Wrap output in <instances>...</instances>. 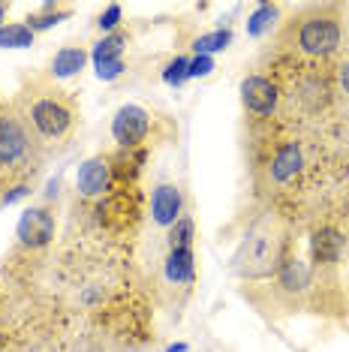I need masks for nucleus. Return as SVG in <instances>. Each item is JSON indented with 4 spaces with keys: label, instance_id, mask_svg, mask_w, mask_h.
<instances>
[{
    "label": "nucleus",
    "instance_id": "nucleus-30",
    "mask_svg": "<svg viewBox=\"0 0 349 352\" xmlns=\"http://www.w3.org/2000/svg\"><path fill=\"white\" fill-rule=\"evenodd\" d=\"M166 352H190V349L184 346V343H178V346H169V349H166Z\"/></svg>",
    "mask_w": 349,
    "mask_h": 352
},
{
    "label": "nucleus",
    "instance_id": "nucleus-25",
    "mask_svg": "<svg viewBox=\"0 0 349 352\" xmlns=\"http://www.w3.org/2000/svg\"><path fill=\"white\" fill-rule=\"evenodd\" d=\"M97 78L100 82H115V78H121L124 76V69H126V63L124 58H117V60H106V63H97Z\"/></svg>",
    "mask_w": 349,
    "mask_h": 352
},
{
    "label": "nucleus",
    "instance_id": "nucleus-24",
    "mask_svg": "<svg viewBox=\"0 0 349 352\" xmlns=\"http://www.w3.org/2000/svg\"><path fill=\"white\" fill-rule=\"evenodd\" d=\"M121 21H124V10H121L117 3H109L106 10H102V12L97 15V28L102 30V34H115Z\"/></svg>",
    "mask_w": 349,
    "mask_h": 352
},
{
    "label": "nucleus",
    "instance_id": "nucleus-31",
    "mask_svg": "<svg viewBox=\"0 0 349 352\" xmlns=\"http://www.w3.org/2000/svg\"><path fill=\"white\" fill-rule=\"evenodd\" d=\"M346 250H349V232H346Z\"/></svg>",
    "mask_w": 349,
    "mask_h": 352
},
{
    "label": "nucleus",
    "instance_id": "nucleus-21",
    "mask_svg": "<svg viewBox=\"0 0 349 352\" xmlns=\"http://www.w3.org/2000/svg\"><path fill=\"white\" fill-rule=\"evenodd\" d=\"M36 34L30 30L25 21L21 25H3L0 28V49H30Z\"/></svg>",
    "mask_w": 349,
    "mask_h": 352
},
{
    "label": "nucleus",
    "instance_id": "nucleus-19",
    "mask_svg": "<svg viewBox=\"0 0 349 352\" xmlns=\"http://www.w3.org/2000/svg\"><path fill=\"white\" fill-rule=\"evenodd\" d=\"M126 39H130V34H126V30H115V34H106V36H102L100 43L93 45V52H91L93 67H97V63H106V60H117V58H121Z\"/></svg>",
    "mask_w": 349,
    "mask_h": 352
},
{
    "label": "nucleus",
    "instance_id": "nucleus-20",
    "mask_svg": "<svg viewBox=\"0 0 349 352\" xmlns=\"http://www.w3.org/2000/svg\"><path fill=\"white\" fill-rule=\"evenodd\" d=\"M229 45H232V30L229 28H217V30H211V34H202L193 39L196 54H208V58L214 52H226Z\"/></svg>",
    "mask_w": 349,
    "mask_h": 352
},
{
    "label": "nucleus",
    "instance_id": "nucleus-10",
    "mask_svg": "<svg viewBox=\"0 0 349 352\" xmlns=\"http://www.w3.org/2000/svg\"><path fill=\"white\" fill-rule=\"evenodd\" d=\"M54 232H58L54 211L49 205H34V208H25V214L19 217L15 238L27 250H43V247H49L54 241Z\"/></svg>",
    "mask_w": 349,
    "mask_h": 352
},
{
    "label": "nucleus",
    "instance_id": "nucleus-6",
    "mask_svg": "<svg viewBox=\"0 0 349 352\" xmlns=\"http://www.w3.org/2000/svg\"><path fill=\"white\" fill-rule=\"evenodd\" d=\"M304 166H307V157H304L301 142L283 139L280 145L268 154L265 166L259 169V190L268 196L283 193V190L292 187V184L304 175Z\"/></svg>",
    "mask_w": 349,
    "mask_h": 352
},
{
    "label": "nucleus",
    "instance_id": "nucleus-23",
    "mask_svg": "<svg viewBox=\"0 0 349 352\" xmlns=\"http://www.w3.org/2000/svg\"><path fill=\"white\" fill-rule=\"evenodd\" d=\"M190 78V58H184V54H178L174 60L166 63L163 69V82L172 85V87H181Z\"/></svg>",
    "mask_w": 349,
    "mask_h": 352
},
{
    "label": "nucleus",
    "instance_id": "nucleus-18",
    "mask_svg": "<svg viewBox=\"0 0 349 352\" xmlns=\"http://www.w3.org/2000/svg\"><path fill=\"white\" fill-rule=\"evenodd\" d=\"M277 21H280V6L277 3H259L256 10H253V15L247 19V34L259 39V36L271 34V30L277 28Z\"/></svg>",
    "mask_w": 349,
    "mask_h": 352
},
{
    "label": "nucleus",
    "instance_id": "nucleus-2",
    "mask_svg": "<svg viewBox=\"0 0 349 352\" xmlns=\"http://www.w3.org/2000/svg\"><path fill=\"white\" fill-rule=\"evenodd\" d=\"M344 10L337 3H311L283 21L277 45L307 63H328L344 49Z\"/></svg>",
    "mask_w": 349,
    "mask_h": 352
},
{
    "label": "nucleus",
    "instance_id": "nucleus-8",
    "mask_svg": "<svg viewBox=\"0 0 349 352\" xmlns=\"http://www.w3.org/2000/svg\"><path fill=\"white\" fill-rule=\"evenodd\" d=\"M150 130H154V115L142 106H121L112 118V139L121 151L145 148Z\"/></svg>",
    "mask_w": 349,
    "mask_h": 352
},
{
    "label": "nucleus",
    "instance_id": "nucleus-5",
    "mask_svg": "<svg viewBox=\"0 0 349 352\" xmlns=\"http://www.w3.org/2000/svg\"><path fill=\"white\" fill-rule=\"evenodd\" d=\"M313 292H316L313 268L292 253L289 259L283 262V268L271 277V283L262 286V289H244V298L256 310H262V314L280 319V316L298 314V310L313 298Z\"/></svg>",
    "mask_w": 349,
    "mask_h": 352
},
{
    "label": "nucleus",
    "instance_id": "nucleus-29",
    "mask_svg": "<svg viewBox=\"0 0 349 352\" xmlns=\"http://www.w3.org/2000/svg\"><path fill=\"white\" fill-rule=\"evenodd\" d=\"M6 12H10V3H0V28H3V21H6Z\"/></svg>",
    "mask_w": 349,
    "mask_h": 352
},
{
    "label": "nucleus",
    "instance_id": "nucleus-15",
    "mask_svg": "<svg viewBox=\"0 0 349 352\" xmlns=\"http://www.w3.org/2000/svg\"><path fill=\"white\" fill-rule=\"evenodd\" d=\"M112 160V175H115V187H136L142 166L148 160V148H136V151H117L109 154Z\"/></svg>",
    "mask_w": 349,
    "mask_h": 352
},
{
    "label": "nucleus",
    "instance_id": "nucleus-26",
    "mask_svg": "<svg viewBox=\"0 0 349 352\" xmlns=\"http://www.w3.org/2000/svg\"><path fill=\"white\" fill-rule=\"evenodd\" d=\"M331 73H335V87L337 94H344V97H349V54H344L335 67H331Z\"/></svg>",
    "mask_w": 349,
    "mask_h": 352
},
{
    "label": "nucleus",
    "instance_id": "nucleus-12",
    "mask_svg": "<svg viewBox=\"0 0 349 352\" xmlns=\"http://www.w3.org/2000/svg\"><path fill=\"white\" fill-rule=\"evenodd\" d=\"M112 190H115V175H112V160H109V154H97L78 166L76 193L82 199H106Z\"/></svg>",
    "mask_w": 349,
    "mask_h": 352
},
{
    "label": "nucleus",
    "instance_id": "nucleus-1",
    "mask_svg": "<svg viewBox=\"0 0 349 352\" xmlns=\"http://www.w3.org/2000/svg\"><path fill=\"white\" fill-rule=\"evenodd\" d=\"M12 109L45 157L58 154L73 142L78 126V106L73 94L63 91L52 76H27L12 97Z\"/></svg>",
    "mask_w": 349,
    "mask_h": 352
},
{
    "label": "nucleus",
    "instance_id": "nucleus-13",
    "mask_svg": "<svg viewBox=\"0 0 349 352\" xmlns=\"http://www.w3.org/2000/svg\"><path fill=\"white\" fill-rule=\"evenodd\" d=\"M150 217L160 229H172L184 217V193H181L178 184H157L154 193H150Z\"/></svg>",
    "mask_w": 349,
    "mask_h": 352
},
{
    "label": "nucleus",
    "instance_id": "nucleus-7",
    "mask_svg": "<svg viewBox=\"0 0 349 352\" xmlns=\"http://www.w3.org/2000/svg\"><path fill=\"white\" fill-rule=\"evenodd\" d=\"M335 73L325 63H304L298 67L295 78H292V102H298L301 111L307 115H322L325 109L335 102Z\"/></svg>",
    "mask_w": 349,
    "mask_h": 352
},
{
    "label": "nucleus",
    "instance_id": "nucleus-4",
    "mask_svg": "<svg viewBox=\"0 0 349 352\" xmlns=\"http://www.w3.org/2000/svg\"><path fill=\"white\" fill-rule=\"evenodd\" d=\"M43 163V148L15 115L12 102H0V187L12 190L19 184H30Z\"/></svg>",
    "mask_w": 349,
    "mask_h": 352
},
{
    "label": "nucleus",
    "instance_id": "nucleus-16",
    "mask_svg": "<svg viewBox=\"0 0 349 352\" xmlns=\"http://www.w3.org/2000/svg\"><path fill=\"white\" fill-rule=\"evenodd\" d=\"M87 60V52L82 45H63L60 52H54V58L49 63V76L52 78H69V76H78L82 73Z\"/></svg>",
    "mask_w": 349,
    "mask_h": 352
},
{
    "label": "nucleus",
    "instance_id": "nucleus-14",
    "mask_svg": "<svg viewBox=\"0 0 349 352\" xmlns=\"http://www.w3.org/2000/svg\"><path fill=\"white\" fill-rule=\"evenodd\" d=\"M163 277L174 289H184V295L196 283V253L193 247H172L163 259Z\"/></svg>",
    "mask_w": 349,
    "mask_h": 352
},
{
    "label": "nucleus",
    "instance_id": "nucleus-3",
    "mask_svg": "<svg viewBox=\"0 0 349 352\" xmlns=\"http://www.w3.org/2000/svg\"><path fill=\"white\" fill-rule=\"evenodd\" d=\"M292 250V226L280 214H265L247 229L232 256V274L241 280H271Z\"/></svg>",
    "mask_w": 349,
    "mask_h": 352
},
{
    "label": "nucleus",
    "instance_id": "nucleus-28",
    "mask_svg": "<svg viewBox=\"0 0 349 352\" xmlns=\"http://www.w3.org/2000/svg\"><path fill=\"white\" fill-rule=\"evenodd\" d=\"M30 193V184H19V187H12L10 193H3V205H12V202H19V199H25Z\"/></svg>",
    "mask_w": 349,
    "mask_h": 352
},
{
    "label": "nucleus",
    "instance_id": "nucleus-9",
    "mask_svg": "<svg viewBox=\"0 0 349 352\" xmlns=\"http://www.w3.org/2000/svg\"><path fill=\"white\" fill-rule=\"evenodd\" d=\"M241 106L253 121H268L280 106V85L268 76L253 73L241 82Z\"/></svg>",
    "mask_w": 349,
    "mask_h": 352
},
{
    "label": "nucleus",
    "instance_id": "nucleus-27",
    "mask_svg": "<svg viewBox=\"0 0 349 352\" xmlns=\"http://www.w3.org/2000/svg\"><path fill=\"white\" fill-rule=\"evenodd\" d=\"M214 69V58H208V54H196L193 60H190V78H202L208 76Z\"/></svg>",
    "mask_w": 349,
    "mask_h": 352
},
{
    "label": "nucleus",
    "instance_id": "nucleus-17",
    "mask_svg": "<svg viewBox=\"0 0 349 352\" xmlns=\"http://www.w3.org/2000/svg\"><path fill=\"white\" fill-rule=\"evenodd\" d=\"M69 15H73V10H69L67 3H43L36 12H27L25 25L34 30V34H39V30H49V28H58L60 21H67Z\"/></svg>",
    "mask_w": 349,
    "mask_h": 352
},
{
    "label": "nucleus",
    "instance_id": "nucleus-22",
    "mask_svg": "<svg viewBox=\"0 0 349 352\" xmlns=\"http://www.w3.org/2000/svg\"><path fill=\"white\" fill-rule=\"evenodd\" d=\"M193 238H196V223L190 214H184V217L169 229V250L172 247H193Z\"/></svg>",
    "mask_w": 349,
    "mask_h": 352
},
{
    "label": "nucleus",
    "instance_id": "nucleus-11",
    "mask_svg": "<svg viewBox=\"0 0 349 352\" xmlns=\"http://www.w3.org/2000/svg\"><path fill=\"white\" fill-rule=\"evenodd\" d=\"M346 250V232H340L331 223H322L311 232V259L316 274H331L337 268L340 256Z\"/></svg>",
    "mask_w": 349,
    "mask_h": 352
}]
</instances>
